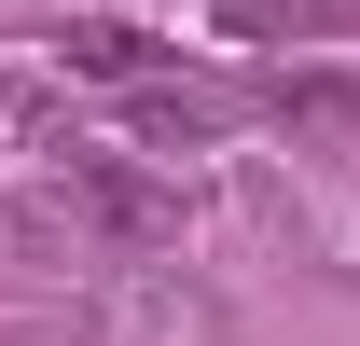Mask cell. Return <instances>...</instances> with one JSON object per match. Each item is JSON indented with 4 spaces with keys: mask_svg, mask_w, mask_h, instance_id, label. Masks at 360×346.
<instances>
[{
    "mask_svg": "<svg viewBox=\"0 0 360 346\" xmlns=\"http://www.w3.org/2000/svg\"><path fill=\"white\" fill-rule=\"evenodd\" d=\"M0 263H97V222L70 208V180L56 194H0Z\"/></svg>",
    "mask_w": 360,
    "mask_h": 346,
    "instance_id": "cell-7",
    "label": "cell"
},
{
    "mask_svg": "<svg viewBox=\"0 0 360 346\" xmlns=\"http://www.w3.org/2000/svg\"><path fill=\"white\" fill-rule=\"evenodd\" d=\"M264 194H277V236H291L319 277H360V153H333V139H291V167H277Z\"/></svg>",
    "mask_w": 360,
    "mask_h": 346,
    "instance_id": "cell-3",
    "label": "cell"
},
{
    "mask_svg": "<svg viewBox=\"0 0 360 346\" xmlns=\"http://www.w3.org/2000/svg\"><path fill=\"white\" fill-rule=\"evenodd\" d=\"M42 56H56V70H84V84H111V97L167 70V42H153V28H111V14H70V28H56Z\"/></svg>",
    "mask_w": 360,
    "mask_h": 346,
    "instance_id": "cell-6",
    "label": "cell"
},
{
    "mask_svg": "<svg viewBox=\"0 0 360 346\" xmlns=\"http://www.w3.org/2000/svg\"><path fill=\"white\" fill-rule=\"evenodd\" d=\"M70 208L97 222V250H180V222H194V180L153 153V167H111V153H70Z\"/></svg>",
    "mask_w": 360,
    "mask_h": 346,
    "instance_id": "cell-1",
    "label": "cell"
},
{
    "mask_svg": "<svg viewBox=\"0 0 360 346\" xmlns=\"http://www.w3.org/2000/svg\"><path fill=\"white\" fill-rule=\"evenodd\" d=\"M236 111H250V97H222V84H180V70L125 84V139H139V153H167V167L222 153V139H236Z\"/></svg>",
    "mask_w": 360,
    "mask_h": 346,
    "instance_id": "cell-4",
    "label": "cell"
},
{
    "mask_svg": "<svg viewBox=\"0 0 360 346\" xmlns=\"http://www.w3.org/2000/svg\"><path fill=\"white\" fill-rule=\"evenodd\" d=\"M84 346H222V305L180 263H111L84 291Z\"/></svg>",
    "mask_w": 360,
    "mask_h": 346,
    "instance_id": "cell-2",
    "label": "cell"
},
{
    "mask_svg": "<svg viewBox=\"0 0 360 346\" xmlns=\"http://www.w3.org/2000/svg\"><path fill=\"white\" fill-rule=\"evenodd\" d=\"M222 42L291 56V42H360V0H222Z\"/></svg>",
    "mask_w": 360,
    "mask_h": 346,
    "instance_id": "cell-5",
    "label": "cell"
}]
</instances>
